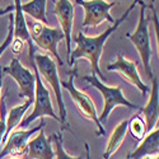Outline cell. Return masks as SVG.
Listing matches in <instances>:
<instances>
[{"label": "cell", "instance_id": "cb8c5ba5", "mask_svg": "<svg viewBox=\"0 0 159 159\" xmlns=\"http://www.w3.org/2000/svg\"><path fill=\"white\" fill-rule=\"evenodd\" d=\"M11 46V51H13V54H14L16 56H18L20 52L23 51V47H24V42L22 41V39L19 38H13V41L10 43Z\"/></svg>", "mask_w": 159, "mask_h": 159}, {"label": "cell", "instance_id": "4fadbf2b", "mask_svg": "<svg viewBox=\"0 0 159 159\" xmlns=\"http://www.w3.org/2000/svg\"><path fill=\"white\" fill-rule=\"evenodd\" d=\"M64 39H65V36L60 28H56V27L52 28V27H48V25H43L41 33H39L37 37H34L32 41L41 50L48 51L51 55H54L56 59V62L60 66H62L64 61L61 60L59 52H57V46L61 41H64Z\"/></svg>", "mask_w": 159, "mask_h": 159}, {"label": "cell", "instance_id": "9a60e30c", "mask_svg": "<svg viewBox=\"0 0 159 159\" xmlns=\"http://www.w3.org/2000/svg\"><path fill=\"white\" fill-rule=\"evenodd\" d=\"M52 138H47L45 131L41 129L38 135L28 141L27 144V157L30 159H54L55 152L52 150Z\"/></svg>", "mask_w": 159, "mask_h": 159}, {"label": "cell", "instance_id": "6da1fadb", "mask_svg": "<svg viewBox=\"0 0 159 159\" xmlns=\"http://www.w3.org/2000/svg\"><path fill=\"white\" fill-rule=\"evenodd\" d=\"M136 0H134L127 9H126V13L115 20V23L106 30L103 33L96 36V37H88L85 36L83 32H79L76 38L74 39V42L76 43V47L70 52V56H69V60H68V64L70 66L74 65L75 60L80 59V57H85L89 60V64L92 66V74H97L102 80L104 82L106 80V76L102 74L101 71V68H99V60H101V56H102V51H103V46L106 43V41L108 39V37L115 32L117 31L118 25H120L125 19H127L130 11L135 8L136 5Z\"/></svg>", "mask_w": 159, "mask_h": 159}, {"label": "cell", "instance_id": "5b68a950", "mask_svg": "<svg viewBox=\"0 0 159 159\" xmlns=\"http://www.w3.org/2000/svg\"><path fill=\"white\" fill-rule=\"evenodd\" d=\"M34 68V78H36V82H34V107L33 111L31 112V115L28 117H25L24 120H22L19 122V127L20 129H27L30 126L31 122H33L36 118L38 117H52L55 118L57 122H60V117L56 115V112L54 111V107H52V103H51V97H50V92L48 89L43 85L42 83V79L39 76L36 65H32Z\"/></svg>", "mask_w": 159, "mask_h": 159}, {"label": "cell", "instance_id": "7c38bea8", "mask_svg": "<svg viewBox=\"0 0 159 159\" xmlns=\"http://www.w3.org/2000/svg\"><path fill=\"white\" fill-rule=\"evenodd\" d=\"M54 14L57 18L60 24V30L65 36V43H66V52H68V60L71 52V30L74 23V5L70 0H54Z\"/></svg>", "mask_w": 159, "mask_h": 159}, {"label": "cell", "instance_id": "ac0fdd59", "mask_svg": "<svg viewBox=\"0 0 159 159\" xmlns=\"http://www.w3.org/2000/svg\"><path fill=\"white\" fill-rule=\"evenodd\" d=\"M32 102H33V99H27L24 103L10 108V111L8 112V115L5 117L7 129H5V134H4V138H3V143L7 140V138H8V135L10 134V132L19 125V122L22 121V117L24 116L25 112H27V110L30 108Z\"/></svg>", "mask_w": 159, "mask_h": 159}, {"label": "cell", "instance_id": "484cf974", "mask_svg": "<svg viewBox=\"0 0 159 159\" xmlns=\"http://www.w3.org/2000/svg\"><path fill=\"white\" fill-rule=\"evenodd\" d=\"M85 154H87V159H90V154H89V145H88V143H85Z\"/></svg>", "mask_w": 159, "mask_h": 159}, {"label": "cell", "instance_id": "ba28073f", "mask_svg": "<svg viewBox=\"0 0 159 159\" xmlns=\"http://www.w3.org/2000/svg\"><path fill=\"white\" fill-rule=\"evenodd\" d=\"M3 74L10 75L17 82L20 93V97L27 99H33L34 97V82L36 78L34 74L20 64L18 57H13L8 66H2Z\"/></svg>", "mask_w": 159, "mask_h": 159}, {"label": "cell", "instance_id": "44dd1931", "mask_svg": "<svg viewBox=\"0 0 159 159\" xmlns=\"http://www.w3.org/2000/svg\"><path fill=\"white\" fill-rule=\"evenodd\" d=\"M51 138L55 143V157H56V159H83L82 155L70 157L68 153L65 152V149L62 147V134H61V131L56 132V134H52Z\"/></svg>", "mask_w": 159, "mask_h": 159}, {"label": "cell", "instance_id": "83f0119b", "mask_svg": "<svg viewBox=\"0 0 159 159\" xmlns=\"http://www.w3.org/2000/svg\"><path fill=\"white\" fill-rule=\"evenodd\" d=\"M10 159H18V158H16V157H11V158H10Z\"/></svg>", "mask_w": 159, "mask_h": 159}, {"label": "cell", "instance_id": "8992f818", "mask_svg": "<svg viewBox=\"0 0 159 159\" xmlns=\"http://www.w3.org/2000/svg\"><path fill=\"white\" fill-rule=\"evenodd\" d=\"M74 73L70 74V78H69V80L68 82H60V85L65 89V90H68L69 92V94L71 96L74 103L76 104V107L79 108V111H80V113L83 115V117L88 118V120H92L96 126H97V135L98 136H103L106 135V130L103 129L102 124L99 122L98 120V115H97V110L94 107V103L93 101H92V98L83 93L82 90H79L75 85H74V76H76V70H73Z\"/></svg>", "mask_w": 159, "mask_h": 159}, {"label": "cell", "instance_id": "52a82bcc", "mask_svg": "<svg viewBox=\"0 0 159 159\" xmlns=\"http://www.w3.org/2000/svg\"><path fill=\"white\" fill-rule=\"evenodd\" d=\"M84 9V20L82 27H98L103 22L115 23L113 17L111 16V9L116 5V2H107V0H75Z\"/></svg>", "mask_w": 159, "mask_h": 159}, {"label": "cell", "instance_id": "5bb4252c", "mask_svg": "<svg viewBox=\"0 0 159 159\" xmlns=\"http://www.w3.org/2000/svg\"><path fill=\"white\" fill-rule=\"evenodd\" d=\"M152 83L153 87L150 89V96H149V101L147 103L144 108H140V111L144 115L145 118V132H149L152 131L157 122H158V118H159V84H158V78L152 79Z\"/></svg>", "mask_w": 159, "mask_h": 159}, {"label": "cell", "instance_id": "277c9868", "mask_svg": "<svg viewBox=\"0 0 159 159\" xmlns=\"http://www.w3.org/2000/svg\"><path fill=\"white\" fill-rule=\"evenodd\" d=\"M83 80L88 82L90 85H93L94 88H97L98 92L103 97V102H104L103 111H102L101 116L98 117V120H99L101 124H104L106 121L108 120V116H110L111 111L115 107H118V106H124V107H129V108H132V110H140L139 106L131 103L130 101H127L124 97L121 87H108V85H106L96 76V74L84 75Z\"/></svg>", "mask_w": 159, "mask_h": 159}, {"label": "cell", "instance_id": "d4e9b609", "mask_svg": "<svg viewBox=\"0 0 159 159\" xmlns=\"http://www.w3.org/2000/svg\"><path fill=\"white\" fill-rule=\"evenodd\" d=\"M2 87H3V70L0 66V98H2Z\"/></svg>", "mask_w": 159, "mask_h": 159}, {"label": "cell", "instance_id": "603a6c76", "mask_svg": "<svg viewBox=\"0 0 159 159\" xmlns=\"http://www.w3.org/2000/svg\"><path fill=\"white\" fill-rule=\"evenodd\" d=\"M13 41V13H10L9 14V27H8V36L7 38L4 39V42L0 45V57H2V55L4 54V52L7 51V48L10 46Z\"/></svg>", "mask_w": 159, "mask_h": 159}, {"label": "cell", "instance_id": "30bf717a", "mask_svg": "<svg viewBox=\"0 0 159 159\" xmlns=\"http://www.w3.org/2000/svg\"><path fill=\"white\" fill-rule=\"evenodd\" d=\"M45 126H46V122L42 120L38 126H36L31 130H25V129L13 130L7 138V144L3 148L2 153H0V159L4 158L5 155H11V157H16V158L23 155L25 152H27V144H28L30 138L34 134V132L43 129Z\"/></svg>", "mask_w": 159, "mask_h": 159}, {"label": "cell", "instance_id": "d6986e66", "mask_svg": "<svg viewBox=\"0 0 159 159\" xmlns=\"http://www.w3.org/2000/svg\"><path fill=\"white\" fill-rule=\"evenodd\" d=\"M46 2L47 0H31V2L22 4L20 8L23 13L31 16L33 19L42 22L43 24H48L46 17Z\"/></svg>", "mask_w": 159, "mask_h": 159}, {"label": "cell", "instance_id": "7a4b0ae2", "mask_svg": "<svg viewBox=\"0 0 159 159\" xmlns=\"http://www.w3.org/2000/svg\"><path fill=\"white\" fill-rule=\"evenodd\" d=\"M33 62L37 68V71L41 76V79L46 80L51 88L54 89L55 93V98L57 102V107H59V117H60V124L62 125V129L69 130L70 132H73L71 127L69 126L68 121H66V107L62 99V94H61V85H60V78L57 74V68H56V62L52 60L48 55H41V54H34L33 56Z\"/></svg>", "mask_w": 159, "mask_h": 159}, {"label": "cell", "instance_id": "3957f363", "mask_svg": "<svg viewBox=\"0 0 159 159\" xmlns=\"http://www.w3.org/2000/svg\"><path fill=\"white\" fill-rule=\"evenodd\" d=\"M140 4V14H139V23L134 33H126V37L135 46L136 51L139 52L140 59L143 61V66L148 79H153V70L150 66V57H152V47H150V36H149V20L145 16L147 11V4L143 0H136Z\"/></svg>", "mask_w": 159, "mask_h": 159}, {"label": "cell", "instance_id": "8fae6325", "mask_svg": "<svg viewBox=\"0 0 159 159\" xmlns=\"http://www.w3.org/2000/svg\"><path fill=\"white\" fill-rule=\"evenodd\" d=\"M107 70L108 71H117L124 79H126L130 84L136 87L141 92L143 96H147V93L150 92L149 87L141 80V78L138 73V68H136L135 61L125 59L122 56V54H117V60L113 61L112 64L107 65Z\"/></svg>", "mask_w": 159, "mask_h": 159}, {"label": "cell", "instance_id": "7402d4cb", "mask_svg": "<svg viewBox=\"0 0 159 159\" xmlns=\"http://www.w3.org/2000/svg\"><path fill=\"white\" fill-rule=\"evenodd\" d=\"M5 117H7V107H5V97L0 98V144L3 143V138L5 134Z\"/></svg>", "mask_w": 159, "mask_h": 159}, {"label": "cell", "instance_id": "4316f807", "mask_svg": "<svg viewBox=\"0 0 159 159\" xmlns=\"http://www.w3.org/2000/svg\"><path fill=\"white\" fill-rule=\"evenodd\" d=\"M141 159H159V158H158V155H153V157L152 155H145Z\"/></svg>", "mask_w": 159, "mask_h": 159}, {"label": "cell", "instance_id": "e0dca14e", "mask_svg": "<svg viewBox=\"0 0 159 159\" xmlns=\"http://www.w3.org/2000/svg\"><path fill=\"white\" fill-rule=\"evenodd\" d=\"M127 129H129V120H122L118 124L108 139L107 147H106V152L103 154V159H110L112 157V154H115L117 152V149L121 147V144L127 134Z\"/></svg>", "mask_w": 159, "mask_h": 159}, {"label": "cell", "instance_id": "2e32d148", "mask_svg": "<svg viewBox=\"0 0 159 159\" xmlns=\"http://www.w3.org/2000/svg\"><path fill=\"white\" fill-rule=\"evenodd\" d=\"M159 152V129H153L149 131L148 136L141 140L140 145L131 152L126 159H141L145 155H158Z\"/></svg>", "mask_w": 159, "mask_h": 159}, {"label": "cell", "instance_id": "ffe728a7", "mask_svg": "<svg viewBox=\"0 0 159 159\" xmlns=\"http://www.w3.org/2000/svg\"><path fill=\"white\" fill-rule=\"evenodd\" d=\"M129 129L131 131L132 136L138 141H141L144 139L145 134H147V132H145V124L141 120L140 115H135L131 120H129Z\"/></svg>", "mask_w": 159, "mask_h": 159}, {"label": "cell", "instance_id": "9c48e42d", "mask_svg": "<svg viewBox=\"0 0 159 159\" xmlns=\"http://www.w3.org/2000/svg\"><path fill=\"white\" fill-rule=\"evenodd\" d=\"M22 2L20 0H14V5H10L5 9H0V16L8 14L14 10V14H13V38H19L23 42H25L28 45V55H30V61L33 65V56L36 54L34 50V43L32 41V38L28 33V28H27V19L24 17V13L20 8Z\"/></svg>", "mask_w": 159, "mask_h": 159}]
</instances>
